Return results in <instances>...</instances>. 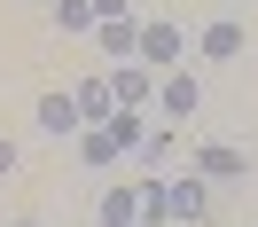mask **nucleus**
I'll use <instances>...</instances> for the list:
<instances>
[{"label":"nucleus","mask_w":258,"mask_h":227,"mask_svg":"<svg viewBox=\"0 0 258 227\" xmlns=\"http://www.w3.org/2000/svg\"><path fill=\"white\" fill-rule=\"evenodd\" d=\"M180 55H188V32H180V24H141V63L149 71H180Z\"/></svg>","instance_id":"3"},{"label":"nucleus","mask_w":258,"mask_h":227,"mask_svg":"<svg viewBox=\"0 0 258 227\" xmlns=\"http://www.w3.org/2000/svg\"><path fill=\"white\" fill-rule=\"evenodd\" d=\"M71 102H79V118H86V126H102V118L117 110V94H110V79H102V71H94V79H79V86H71Z\"/></svg>","instance_id":"8"},{"label":"nucleus","mask_w":258,"mask_h":227,"mask_svg":"<svg viewBox=\"0 0 258 227\" xmlns=\"http://www.w3.org/2000/svg\"><path fill=\"white\" fill-rule=\"evenodd\" d=\"M94 47L110 55V63H133V55H141V16H102L94 24Z\"/></svg>","instance_id":"5"},{"label":"nucleus","mask_w":258,"mask_h":227,"mask_svg":"<svg viewBox=\"0 0 258 227\" xmlns=\"http://www.w3.org/2000/svg\"><path fill=\"white\" fill-rule=\"evenodd\" d=\"M79 157H86V164H94V173H110V164H117V157H125V141H117V133H110V126H79Z\"/></svg>","instance_id":"9"},{"label":"nucleus","mask_w":258,"mask_h":227,"mask_svg":"<svg viewBox=\"0 0 258 227\" xmlns=\"http://www.w3.org/2000/svg\"><path fill=\"white\" fill-rule=\"evenodd\" d=\"M157 102H164V118H172V126H188V118L204 110V86H196L188 71H157Z\"/></svg>","instance_id":"4"},{"label":"nucleus","mask_w":258,"mask_h":227,"mask_svg":"<svg viewBox=\"0 0 258 227\" xmlns=\"http://www.w3.org/2000/svg\"><path fill=\"white\" fill-rule=\"evenodd\" d=\"M102 79H110V94H117V110H141V102H157V71H149L141 55H133V63H110V71H102Z\"/></svg>","instance_id":"2"},{"label":"nucleus","mask_w":258,"mask_h":227,"mask_svg":"<svg viewBox=\"0 0 258 227\" xmlns=\"http://www.w3.org/2000/svg\"><path fill=\"white\" fill-rule=\"evenodd\" d=\"M32 118H39V133H55V141L86 126V118H79V102H71V94H39V110H32Z\"/></svg>","instance_id":"7"},{"label":"nucleus","mask_w":258,"mask_h":227,"mask_svg":"<svg viewBox=\"0 0 258 227\" xmlns=\"http://www.w3.org/2000/svg\"><path fill=\"white\" fill-rule=\"evenodd\" d=\"M196 47H204V63H235V55H242V24H235V16L204 24V32H196Z\"/></svg>","instance_id":"6"},{"label":"nucleus","mask_w":258,"mask_h":227,"mask_svg":"<svg viewBox=\"0 0 258 227\" xmlns=\"http://www.w3.org/2000/svg\"><path fill=\"white\" fill-rule=\"evenodd\" d=\"M55 24H63V32L79 39V32H94L102 16H94V0H55Z\"/></svg>","instance_id":"12"},{"label":"nucleus","mask_w":258,"mask_h":227,"mask_svg":"<svg viewBox=\"0 0 258 227\" xmlns=\"http://www.w3.org/2000/svg\"><path fill=\"white\" fill-rule=\"evenodd\" d=\"M8 227H47V219H8Z\"/></svg>","instance_id":"15"},{"label":"nucleus","mask_w":258,"mask_h":227,"mask_svg":"<svg viewBox=\"0 0 258 227\" xmlns=\"http://www.w3.org/2000/svg\"><path fill=\"white\" fill-rule=\"evenodd\" d=\"M211 211V180L188 173V180H164V227H196Z\"/></svg>","instance_id":"1"},{"label":"nucleus","mask_w":258,"mask_h":227,"mask_svg":"<svg viewBox=\"0 0 258 227\" xmlns=\"http://www.w3.org/2000/svg\"><path fill=\"white\" fill-rule=\"evenodd\" d=\"M94 16H133V8H125V0H94Z\"/></svg>","instance_id":"14"},{"label":"nucleus","mask_w":258,"mask_h":227,"mask_svg":"<svg viewBox=\"0 0 258 227\" xmlns=\"http://www.w3.org/2000/svg\"><path fill=\"white\" fill-rule=\"evenodd\" d=\"M102 227H141V188H110L102 196Z\"/></svg>","instance_id":"11"},{"label":"nucleus","mask_w":258,"mask_h":227,"mask_svg":"<svg viewBox=\"0 0 258 227\" xmlns=\"http://www.w3.org/2000/svg\"><path fill=\"white\" fill-rule=\"evenodd\" d=\"M16 173V141H8V133H0V180Z\"/></svg>","instance_id":"13"},{"label":"nucleus","mask_w":258,"mask_h":227,"mask_svg":"<svg viewBox=\"0 0 258 227\" xmlns=\"http://www.w3.org/2000/svg\"><path fill=\"white\" fill-rule=\"evenodd\" d=\"M196 173H204V180H242V149L204 141V149H196Z\"/></svg>","instance_id":"10"},{"label":"nucleus","mask_w":258,"mask_h":227,"mask_svg":"<svg viewBox=\"0 0 258 227\" xmlns=\"http://www.w3.org/2000/svg\"><path fill=\"white\" fill-rule=\"evenodd\" d=\"M141 227H149V219H141Z\"/></svg>","instance_id":"16"}]
</instances>
